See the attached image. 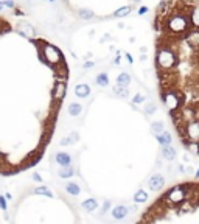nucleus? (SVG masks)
Instances as JSON below:
<instances>
[{"label":"nucleus","mask_w":199,"mask_h":224,"mask_svg":"<svg viewBox=\"0 0 199 224\" xmlns=\"http://www.w3.org/2000/svg\"><path fill=\"white\" fill-rule=\"evenodd\" d=\"M126 207H117V208H114V216H115V218H123V216L126 215Z\"/></svg>","instance_id":"nucleus-5"},{"label":"nucleus","mask_w":199,"mask_h":224,"mask_svg":"<svg viewBox=\"0 0 199 224\" xmlns=\"http://www.w3.org/2000/svg\"><path fill=\"white\" fill-rule=\"evenodd\" d=\"M163 185V179L162 176H154L151 181H149V187L152 188V190H157V188H160Z\"/></svg>","instance_id":"nucleus-2"},{"label":"nucleus","mask_w":199,"mask_h":224,"mask_svg":"<svg viewBox=\"0 0 199 224\" xmlns=\"http://www.w3.org/2000/svg\"><path fill=\"white\" fill-rule=\"evenodd\" d=\"M72 174H73V170H72L70 167H67V168L61 170V176H62V177H70Z\"/></svg>","instance_id":"nucleus-9"},{"label":"nucleus","mask_w":199,"mask_h":224,"mask_svg":"<svg viewBox=\"0 0 199 224\" xmlns=\"http://www.w3.org/2000/svg\"><path fill=\"white\" fill-rule=\"evenodd\" d=\"M154 26L160 96L183 146L199 156V0H165Z\"/></svg>","instance_id":"nucleus-1"},{"label":"nucleus","mask_w":199,"mask_h":224,"mask_svg":"<svg viewBox=\"0 0 199 224\" xmlns=\"http://www.w3.org/2000/svg\"><path fill=\"white\" fill-rule=\"evenodd\" d=\"M135 2H137V0H135Z\"/></svg>","instance_id":"nucleus-22"},{"label":"nucleus","mask_w":199,"mask_h":224,"mask_svg":"<svg viewBox=\"0 0 199 224\" xmlns=\"http://www.w3.org/2000/svg\"><path fill=\"white\" fill-rule=\"evenodd\" d=\"M81 17H92V14H90V13H86V11H83V13H81Z\"/></svg>","instance_id":"nucleus-19"},{"label":"nucleus","mask_w":199,"mask_h":224,"mask_svg":"<svg viewBox=\"0 0 199 224\" xmlns=\"http://www.w3.org/2000/svg\"><path fill=\"white\" fill-rule=\"evenodd\" d=\"M118 83H120V84H128L129 83V76L125 75V73H123V75H120V76H118Z\"/></svg>","instance_id":"nucleus-14"},{"label":"nucleus","mask_w":199,"mask_h":224,"mask_svg":"<svg viewBox=\"0 0 199 224\" xmlns=\"http://www.w3.org/2000/svg\"><path fill=\"white\" fill-rule=\"evenodd\" d=\"M67 191L70 193V195H78L79 188H78V185H76V184H68L67 185Z\"/></svg>","instance_id":"nucleus-8"},{"label":"nucleus","mask_w":199,"mask_h":224,"mask_svg":"<svg viewBox=\"0 0 199 224\" xmlns=\"http://www.w3.org/2000/svg\"><path fill=\"white\" fill-rule=\"evenodd\" d=\"M83 207L87 208V210H93V208H97V201H93V199L84 201V202H83Z\"/></svg>","instance_id":"nucleus-6"},{"label":"nucleus","mask_w":199,"mask_h":224,"mask_svg":"<svg viewBox=\"0 0 199 224\" xmlns=\"http://www.w3.org/2000/svg\"><path fill=\"white\" fill-rule=\"evenodd\" d=\"M68 112H70L72 115H78L79 112H81V106H79V104H70Z\"/></svg>","instance_id":"nucleus-7"},{"label":"nucleus","mask_w":199,"mask_h":224,"mask_svg":"<svg viewBox=\"0 0 199 224\" xmlns=\"http://www.w3.org/2000/svg\"><path fill=\"white\" fill-rule=\"evenodd\" d=\"M0 204H2V207H3V208L6 207V204H5V201H3V199H0Z\"/></svg>","instance_id":"nucleus-20"},{"label":"nucleus","mask_w":199,"mask_h":224,"mask_svg":"<svg viewBox=\"0 0 199 224\" xmlns=\"http://www.w3.org/2000/svg\"><path fill=\"white\" fill-rule=\"evenodd\" d=\"M163 154H165V157H168V159H173L174 157V151L171 148H165V153Z\"/></svg>","instance_id":"nucleus-17"},{"label":"nucleus","mask_w":199,"mask_h":224,"mask_svg":"<svg viewBox=\"0 0 199 224\" xmlns=\"http://www.w3.org/2000/svg\"><path fill=\"white\" fill-rule=\"evenodd\" d=\"M159 142H162V143H170L171 142V138H170V134H163V136H160V138H159Z\"/></svg>","instance_id":"nucleus-15"},{"label":"nucleus","mask_w":199,"mask_h":224,"mask_svg":"<svg viewBox=\"0 0 199 224\" xmlns=\"http://www.w3.org/2000/svg\"><path fill=\"white\" fill-rule=\"evenodd\" d=\"M97 83L101 84V86H106V84H108V76H106V75H100L97 78Z\"/></svg>","instance_id":"nucleus-12"},{"label":"nucleus","mask_w":199,"mask_h":224,"mask_svg":"<svg viewBox=\"0 0 199 224\" xmlns=\"http://www.w3.org/2000/svg\"><path fill=\"white\" fill-rule=\"evenodd\" d=\"M36 193H41V195H45V196H51V193H50V190H47L45 187H39V188H36L34 190Z\"/></svg>","instance_id":"nucleus-11"},{"label":"nucleus","mask_w":199,"mask_h":224,"mask_svg":"<svg viewBox=\"0 0 199 224\" xmlns=\"http://www.w3.org/2000/svg\"><path fill=\"white\" fill-rule=\"evenodd\" d=\"M0 3H2V5H5V6H13L14 5L13 0H0Z\"/></svg>","instance_id":"nucleus-18"},{"label":"nucleus","mask_w":199,"mask_h":224,"mask_svg":"<svg viewBox=\"0 0 199 224\" xmlns=\"http://www.w3.org/2000/svg\"><path fill=\"white\" fill-rule=\"evenodd\" d=\"M89 92H90V89H89V86H86V84H81V86L76 87V95H78L79 98H86V96L89 95Z\"/></svg>","instance_id":"nucleus-3"},{"label":"nucleus","mask_w":199,"mask_h":224,"mask_svg":"<svg viewBox=\"0 0 199 224\" xmlns=\"http://www.w3.org/2000/svg\"><path fill=\"white\" fill-rule=\"evenodd\" d=\"M56 160H58V164L64 165V167H68V164H70V157H68L66 153H59L58 156H56Z\"/></svg>","instance_id":"nucleus-4"},{"label":"nucleus","mask_w":199,"mask_h":224,"mask_svg":"<svg viewBox=\"0 0 199 224\" xmlns=\"http://www.w3.org/2000/svg\"><path fill=\"white\" fill-rule=\"evenodd\" d=\"M134 199H135V201H139V202H141V201H146V193L140 190V191L135 195V198H134Z\"/></svg>","instance_id":"nucleus-10"},{"label":"nucleus","mask_w":199,"mask_h":224,"mask_svg":"<svg viewBox=\"0 0 199 224\" xmlns=\"http://www.w3.org/2000/svg\"><path fill=\"white\" fill-rule=\"evenodd\" d=\"M3 6H5V5H2V3H0V10H2V8H3Z\"/></svg>","instance_id":"nucleus-21"},{"label":"nucleus","mask_w":199,"mask_h":224,"mask_svg":"<svg viewBox=\"0 0 199 224\" xmlns=\"http://www.w3.org/2000/svg\"><path fill=\"white\" fill-rule=\"evenodd\" d=\"M115 92H117L118 95H121V96H126V95H128V89H126V87H117Z\"/></svg>","instance_id":"nucleus-16"},{"label":"nucleus","mask_w":199,"mask_h":224,"mask_svg":"<svg viewBox=\"0 0 199 224\" xmlns=\"http://www.w3.org/2000/svg\"><path fill=\"white\" fill-rule=\"evenodd\" d=\"M129 11H131V8H129V6H126V8H121L120 11H117V14H115V16H118V17H121V16H126V14H128Z\"/></svg>","instance_id":"nucleus-13"}]
</instances>
